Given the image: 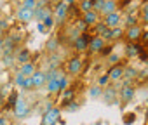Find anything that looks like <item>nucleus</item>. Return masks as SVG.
Masks as SVG:
<instances>
[{
    "instance_id": "8",
    "label": "nucleus",
    "mask_w": 148,
    "mask_h": 125,
    "mask_svg": "<svg viewBox=\"0 0 148 125\" xmlns=\"http://www.w3.org/2000/svg\"><path fill=\"white\" fill-rule=\"evenodd\" d=\"M105 47V40L103 37H92L89 42V50L91 52H101V49Z\"/></svg>"
},
{
    "instance_id": "19",
    "label": "nucleus",
    "mask_w": 148,
    "mask_h": 125,
    "mask_svg": "<svg viewBox=\"0 0 148 125\" xmlns=\"http://www.w3.org/2000/svg\"><path fill=\"white\" fill-rule=\"evenodd\" d=\"M18 99H19V94H18L16 90H14V92H11V94H9V97H7V101H5V108H7V109H14V106H16Z\"/></svg>"
},
{
    "instance_id": "10",
    "label": "nucleus",
    "mask_w": 148,
    "mask_h": 125,
    "mask_svg": "<svg viewBox=\"0 0 148 125\" xmlns=\"http://www.w3.org/2000/svg\"><path fill=\"white\" fill-rule=\"evenodd\" d=\"M32 78H33V85L35 87H42L45 82H49V75L44 73V71H35L32 75Z\"/></svg>"
},
{
    "instance_id": "37",
    "label": "nucleus",
    "mask_w": 148,
    "mask_h": 125,
    "mask_svg": "<svg viewBox=\"0 0 148 125\" xmlns=\"http://www.w3.org/2000/svg\"><path fill=\"white\" fill-rule=\"evenodd\" d=\"M70 104H71V106L68 108L70 111H75V109H77V103H70Z\"/></svg>"
},
{
    "instance_id": "9",
    "label": "nucleus",
    "mask_w": 148,
    "mask_h": 125,
    "mask_svg": "<svg viewBox=\"0 0 148 125\" xmlns=\"http://www.w3.org/2000/svg\"><path fill=\"white\" fill-rule=\"evenodd\" d=\"M119 23H120V14H119L117 11L112 12V14H106V18H105V24H106L108 28H117Z\"/></svg>"
},
{
    "instance_id": "13",
    "label": "nucleus",
    "mask_w": 148,
    "mask_h": 125,
    "mask_svg": "<svg viewBox=\"0 0 148 125\" xmlns=\"http://www.w3.org/2000/svg\"><path fill=\"white\" fill-rule=\"evenodd\" d=\"M30 57H32V54H30L28 49H19V50L16 52V61L19 62V65H23V62H28Z\"/></svg>"
},
{
    "instance_id": "24",
    "label": "nucleus",
    "mask_w": 148,
    "mask_h": 125,
    "mask_svg": "<svg viewBox=\"0 0 148 125\" xmlns=\"http://www.w3.org/2000/svg\"><path fill=\"white\" fill-rule=\"evenodd\" d=\"M25 78H26V77H25L21 71H18V73H16V77H14V85H16V87H23Z\"/></svg>"
},
{
    "instance_id": "23",
    "label": "nucleus",
    "mask_w": 148,
    "mask_h": 125,
    "mask_svg": "<svg viewBox=\"0 0 148 125\" xmlns=\"http://www.w3.org/2000/svg\"><path fill=\"white\" fill-rule=\"evenodd\" d=\"M23 7L30 9V11H35L38 7V2H37V0H23Z\"/></svg>"
},
{
    "instance_id": "34",
    "label": "nucleus",
    "mask_w": 148,
    "mask_h": 125,
    "mask_svg": "<svg viewBox=\"0 0 148 125\" xmlns=\"http://www.w3.org/2000/svg\"><path fill=\"white\" fill-rule=\"evenodd\" d=\"M110 52H112V47H110V45H105V47L101 49V54H103V56H106V54H110Z\"/></svg>"
},
{
    "instance_id": "18",
    "label": "nucleus",
    "mask_w": 148,
    "mask_h": 125,
    "mask_svg": "<svg viewBox=\"0 0 148 125\" xmlns=\"http://www.w3.org/2000/svg\"><path fill=\"white\" fill-rule=\"evenodd\" d=\"M132 96H134V89L129 87V85H125V87L120 90V97H122L124 103H129V101L132 99Z\"/></svg>"
},
{
    "instance_id": "20",
    "label": "nucleus",
    "mask_w": 148,
    "mask_h": 125,
    "mask_svg": "<svg viewBox=\"0 0 148 125\" xmlns=\"http://www.w3.org/2000/svg\"><path fill=\"white\" fill-rule=\"evenodd\" d=\"M115 9H117V4H115V0H106L105 2V7H103V14L106 16V14H112V12H115Z\"/></svg>"
},
{
    "instance_id": "27",
    "label": "nucleus",
    "mask_w": 148,
    "mask_h": 125,
    "mask_svg": "<svg viewBox=\"0 0 148 125\" xmlns=\"http://www.w3.org/2000/svg\"><path fill=\"white\" fill-rule=\"evenodd\" d=\"M35 85H33V78L32 77H26L25 78V84H23V87L21 89H25V90H30V89H33Z\"/></svg>"
},
{
    "instance_id": "2",
    "label": "nucleus",
    "mask_w": 148,
    "mask_h": 125,
    "mask_svg": "<svg viewBox=\"0 0 148 125\" xmlns=\"http://www.w3.org/2000/svg\"><path fill=\"white\" fill-rule=\"evenodd\" d=\"M68 9H70V5H66L63 0H61V2L56 5V9H54V21L63 23L66 19V16H68Z\"/></svg>"
},
{
    "instance_id": "14",
    "label": "nucleus",
    "mask_w": 148,
    "mask_h": 125,
    "mask_svg": "<svg viewBox=\"0 0 148 125\" xmlns=\"http://www.w3.org/2000/svg\"><path fill=\"white\" fill-rule=\"evenodd\" d=\"M47 16H49V11H47V7H44V5H42V7L38 5V7L35 9V12H33V19H37L38 23H42Z\"/></svg>"
},
{
    "instance_id": "12",
    "label": "nucleus",
    "mask_w": 148,
    "mask_h": 125,
    "mask_svg": "<svg viewBox=\"0 0 148 125\" xmlns=\"http://www.w3.org/2000/svg\"><path fill=\"white\" fill-rule=\"evenodd\" d=\"M98 18H99L98 12L92 9V11H89V12H84V19H82V21H84L87 26H91V24H96V23H98Z\"/></svg>"
},
{
    "instance_id": "15",
    "label": "nucleus",
    "mask_w": 148,
    "mask_h": 125,
    "mask_svg": "<svg viewBox=\"0 0 148 125\" xmlns=\"http://www.w3.org/2000/svg\"><path fill=\"white\" fill-rule=\"evenodd\" d=\"M63 77V75H61ZM61 77H58V78H51L49 82H47V94H56V92H59V78Z\"/></svg>"
},
{
    "instance_id": "30",
    "label": "nucleus",
    "mask_w": 148,
    "mask_h": 125,
    "mask_svg": "<svg viewBox=\"0 0 148 125\" xmlns=\"http://www.w3.org/2000/svg\"><path fill=\"white\" fill-rule=\"evenodd\" d=\"M101 94H103V90H101V87H99V85H98V87H92V89H91V92H89V96H91V97H99Z\"/></svg>"
},
{
    "instance_id": "33",
    "label": "nucleus",
    "mask_w": 148,
    "mask_h": 125,
    "mask_svg": "<svg viewBox=\"0 0 148 125\" xmlns=\"http://www.w3.org/2000/svg\"><path fill=\"white\" fill-rule=\"evenodd\" d=\"M124 75H125L127 78H134V77H136V70H125Z\"/></svg>"
},
{
    "instance_id": "36",
    "label": "nucleus",
    "mask_w": 148,
    "mask_h": 125,
    "mask_svg": "<svg viewBox=\"0 0 148 125\" xmlns=\"http://www.w3.org/2000/svg\"><path fill=\"white\" fill-rule=\"evenodd\" d=\"M37 28H38V31H40V33H45V26H44L42 23H38V26H37Z\"/></svg>"
},
{
    "instance_id": "7",
    "label": "nucleus",
    "mask_w": 148,
    "mask_h": 125,
    "mask_svg": "<svg viewBox=\"0 0 148 125\" xmlns=\"http://www.w3.org/2000/svg\"><path fill=\"white\" fill-rule=\"evenodd\" d=\"M33 12L35 11H30V9H25L23 5L18 9V12H16V18H18V21H21V23H30L32 19H33Z\"/></svg>"
},
{
    "instance_id": "4",
    "label": "nucleus",
    "mask_w": 148,
    "mask_h": 125,
    "mask_svg": "<svg viewBox=\"0 0 148 125\" xmlns=\"http://www.w3.org/2000/svg\"><path fill=\"white\" fill-rule=\"evenodd\" d=\"M91 38L92 37H89L87 33H82V35H79L77 38H75V49L79 50V52H84V50H87L89 49V42H91Z\"/></svg>"
},
{
    "instance_id": "17",
    "label": "nucleus",
    "mask_w": 148,
    "mask_h": 125,
    "mask_svg": "<svg viewBox=\"0 0 148 125\" xmlns=\"http://www.w3.org/2000/svg\"><path fill=\"white\" fill-rule=\"evenodd\" d=\"M108 77H110V80H120L124 77V68L122 66H113L108 71Z\"/></svg>"
},
{
    "instance_id": "11",
    "label": "nucleus",
    "mask_w": 148,
    "mask_h": 125,
    "mask_svg": "<svg viewBox=\"0 0 148 125\" xmlns=\"http://www.w3.org/2000/svg\"><path fill=\"white\" fill-rule=\"evenodd\" d=\"M19 71L25 75V77H32L37 70H35V62L33 61H28V62H23V65L19 66Z\"/></svg>"
},
{
    "instance_id": "32",
    "label": "nucleus",
    "mask_w": 148,
    "mask_h": 125,
    "mask_svg": "<svg viewBox=\"0 0 148 125\" xmlns=\"http://www.w3.org/2000/svg\"><path fill=\"white\" fill-rule=\"evenodd\" d=\"M64 89H68V78H66V77H61V78H59V90L63 92Z\"/></svg>"
},
{
    "instance_id": "29",
    "label": "nucleus",
    "mask_w": 148,
    "mask_h": 125,
    "mask_svg": "<svg viewBox=\"0 0 148 125\" xmlns=\"http://www.w3.org/2000/svg\"><path fill=\"white\" fill-rule=\"evenodd\" d=\"M105 2H106V0H94V11L96 12H101L103 7H105Z\"/></svg>"
},
{
    "instance_id": "28",
    "label": "nucleus",
    "mask_w": 148,
    "mask_h": 125,
    "mask_svg": "<svg viewBox=\"0 0 148 125\" xmlns=\"http://www.w3.org/2000/svg\"><path fill=\"white\" fill-rule=\"evenodd\" d=\"M134 120H136V113H125V115H124V123H125V125L134 123Z\"/></svg>"
},
{
    "instance_id": "16",
    "label": "nucleus",
    "mask_w": 148,
    "mask_h": 125,
    "mask_svg": "<svg viewBox=\"0 0 148 125\" xmlns=\"http://www.w3.org/2000/svg\"><path fill=\"white\" fill-rule=\"evenodd\" d=\"M139 37H141V28H139V26H129V30H127V38H129L131 42H136Z\"/></svg>"
},
{
    "instance_id": "41",
    "label": "nucleus",
    "mask_w": 148,
    "mask_h": 125,
    "mask_svg": "<svg viewBox=\"0 0 148 125\" xmlns=\"http://www.w3.org/2000/svg\"><path fill=\"white\" fill-rule=\"evenodd\" d=\"M145 40H148V31H146V33H145Z\"/></svg>"
},
{
    "instance_id": "35",
    "label": "nucleus",
    "mask_w": 148,
    "mask_h": 125,
    "mask_svg": "<svg viewBox=\"0 0 148 125\" xmlns=\"http://www.w3.org/2000/svg\"><path fill=\"white\" fill-rule=\"evenodd\" d=\"M5 28H7V21L0 19V30H5Z\"/></svg>"
},
{
    "instance_id": "26",
    "label": "nucleus",
    "mask_w": 148,
    "mask_h": 125,
    "mask_svg": "<svg viewBox=\"0 0 148 125\" xmlns=\"http://www.w3.org/2000/svg\"><path fill=\"white\" fill-rule=\"evenodd\" d=\"M42 24L45 26V30H51V28L54 26V18H52V16H47V18L42 21Z\"/></svg>"
},
{
    "instance_id": "5",
    "label": "nucleus",
    "mask_w": 148,
    "mask_h": 125,
    "mask_svg": "<svg viewBox=\"0 0 148 125\" xmlns=\"http://www.w3.org/2000/svg\"><path fill=\"white\" fill-rule=\"evenodd\" d=\"M12 111H14V115H16L18 118H25V116L28 115V103H26L23 97H19Z\"/></svg>"
},
{
    "instance_id": "1",
    "label": "nucleus",
    "mask_w": 148,
    "mask_h": 125,
    "mask_svg": "<svg viewBox=\"0 0 148 125\" xmlns=\"http://www.w3.org/2000/svg\"><path fill=\"white\" fill-rule=\"evenodd\" d=\"M59 116H61V109L59 108H51L49 111L44 113L42 116V125H56L59 122Z\"/></svg>"
},
{
    "instance_id": "31",
    "label": "nucleus",
    "mask_w": 148,
    "mask_h": 125,
    "mask_svg": "<svg viewBox=\"0 0 148 125\" xmlns=\"http://www.w3.org/2000/svg\"><path fill=\"white\" fill-rule=\"evenodd\" d=\"M108 82H110V77H108V73H106V75H103V77H99V78H98V85H99V87H105V85H106V84H108Z\"/></svg>"
},
{
    "instance_id": "43",
    "label": "nucleus",
    "mask_w": 148,
    "mask_h": 125,
    "mask_svg": "<svg viewBox=\"0 0 148 125\" xmlns=\"http://www.w3.org/2000/svg\"><path fill=\"white\" fill-rule=\"evenodd\" d=\"M0 19H2V18H0Z\"/></svg>"
},
{
    "instance_id": "6",
    "label": "nucleus",
    "mask_w": 148,
    "mask_h": 125,
    "mask_svg": "<svg viewBox=\"0 0 148 125\" xmlns=\"http://www.w3.org/2000/svg\"><path fill=\"white\" fill-rule=\"evenodd\" d=\"M75 94H77L75 89H70V87L64 89V90H63V96H61V99H59V104H61L63 108L68 106L70 103H73V99H75Z\"/></svg>"
},
{
    "instance_id": "21",
    "label": "nucleus",
    "mask_w": 148,
    "mask_h": 125,
    "mask_svg": "<svg viewBox=\"0 0 148 125\" xmlns=\"http://www.w3.org/2000/svg\"><path fill=\"white\" fill-rule=\"evenodd\" d=\"M94 9V0H80V11L82 12H89Z\"/></svg>"
},
{
    "instance_id": "42",
    "label": "nucleus",
    "mask_w": 148,
    "mask_h": 125,
    "mask_svg": "<svg viewBox=\"0 0 148 125\" xmlns=\"http://www.w3.org/2000/svg\"><path fill=\"white\" fill-rule=\"evenodd\" d=\"M146 118H148V109H146Z\"/></svg>"
},
{
    "instance_id": "22",
    "label": "nucleus",
    "mask_w": 148,
    "mask_h": 125,
    "mask_svg": "<svg viewBox=\"0 0 148 125\" xmlns=\"http://www.w3.org/2000/svg\"><path fill=\"white\" fill-rule=\"evenodd\" d=\"M141 50H143V49H141L139 45H136V43H129V45H127V56H131V57L139 56Z\"/></svg>"
},
{
    "instance_id": "38",
    "label": "nucleus",
    "mask_w": 148,
    "mask_h": 125,
    "mask_svg": "<svg viewBox=\"0 0 148 125\" xmlns=\"http://www.w3.org/2000/svg\"><path fill=\"white\" fill-rule=\"evenodd\" d=\"M63 2H64L66 5H70V7H71L73 4H75V0H63Z\"/></svg>"
},
{
    "instance_id": "40",
    "label": "nucleus",
    "mask_w": 148,
    "mask_h": 125,
    "mask_svg": "<svg viewBox=\"0 0 148 125\" xmlns=\"http://www.w3.org/2000/svg\"><path fill=\"white\" fill-rule=\"evenodd\" d=\"M145 21L148 23V9H145Z\"/></svg>"
},
{
    "instance_id": "25",
    "label": "nucleus",
    "mask_w": 148,
    "mask_h": 125,
    "mask_svg": "<svg viewBox=\"0 0 148 125\" xmlns=\"http://www.w3.org/2000/svg\"><path fill=\"white\" fill-rule=\"evenodd\" d=\"M122 37V28H110V40H113V38H120Z\"/></svg>"
},
{
    "instance_id": "3",
    "label": "nucleus",
    "mask_w": 148,
    "mask_h": 125,
    "mask_svg": "<svg viewBox=\"0 0 148 125\" xmlns=\"http://www.w3.org/2000/svg\"><path fill=\"white\" fill-rule=\"evenodd\" d=\"M66 70H68L70 75H79L82 71V59L80 57H71L66 62Z\"/></svg>"
},
{
    "instance_id": "39",
    "label": "nucleus",
    "mask_w": 148,
    "mask_h": 125,
    "mask_svg": "<svg viewBox=\"0 0 148 125\" xmlns=\"http://www.w3.org/2000/svg\"><path fill=\"white\" fill-rule=\"evenodd\" d=\"M0 125H7V120H5L2 115H0Z\"/></svg>"
}]
</instances>
